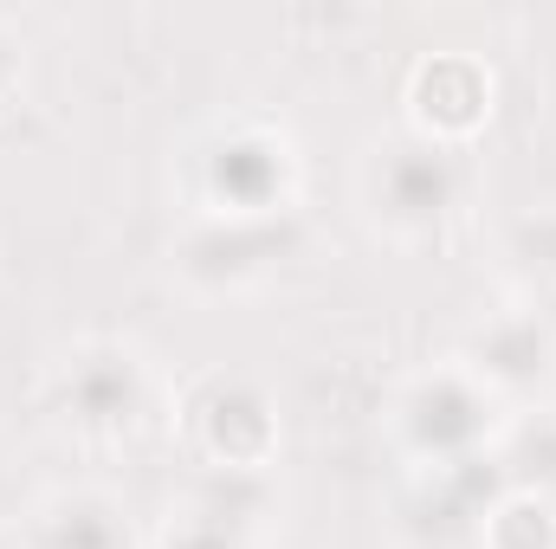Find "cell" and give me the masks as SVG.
Returning <instances> with one entry per match:
<instances>
[{
  "label": "cell",
  "mask_w": 556,
  "mask_h": 549,
  "mask_svg": "<svg viewBox=\"0 0 556 549\" xmlns=\"http://www.w3.org/2000/svg\"><path fill=\"white\" fill-rule=\"evenodd\" d=\"M273 498H266V478L260 472H220V465H207V478L194 485V518H207V524H220V531H233V537H247V524L266 511Z\"/></svg>",
  "instance_id": "obj_9"
},
{
  "label": "cell",
  "mask_w": 556,
  "mask_h": 549,
  "mask_svg": "<svg viewBox=\"0 0 556 549\" xmlns=\"http://www.w3.org/2000/svg\"><path fill=\"white\" fill-rule=\"evenodd\" d=\"M168 549H247V537H233V531H220V524H207V518H181V531H168Z\"/></svg>",
  "instance_id": "obj_11"
},
{
  "label": "cell",
  "mask_w": 556,
  "mask_h": 549,
  "mask_svg": "<svg viewBox=\"0 0 556 549\" xmlns=\"http://www.w3.org/2000/svg\"><path fill=\"white\" fill-rule=\"evenodd\" d=\"M194 446L220 472H260L278 446V426H273V413H266V401L247 382H227L220 375V382H207L194 395Z\"/></svg>",
  "instance_id": "obj_1"
},
{
  "label": "cell",
  "mask_w": 556,
  "mask_h": 549,
  "mask_svg": "<svg viewBox=\"0 0 556 549\" xmlns=\"http://www.w3.org/2000/svg\"><path fill=\"white\" fill-rule=\"evenodd\" d=\"M39 549H130V537H124V518L104 498H65V505L46 511Z\"/></svg>",
  "instance_id": "obj_8"
},
{
  "label": "cell",
  "mask_w": 556,
  "mask_h": 549,
  "mask_svg": "<svg viewBox=\"0 0 556 549\" xmlns=\"http://www.w3.org/2000/svg\"><path fill=\"white\" fill-rule=\"evenodd\" d=\"M453 155L440 142H402L376 168V201L395 227H433L453 207Z\"/></svg>",
  "instance_id": "obj_2"
},
{
  "label": "cell",
  "mask_w": 556,
  "mask_h": 549,
  "mask_svg": "<svg viewBox=\"0 0 556 549\" xmlns=\"http://www.w3.org/2000/svg\"><path fill=\"white\" fill-rule=\"evenodd\" d=\"M181 266L194 278H247V272H260L266 266V240H260V227L253 220H214V227H201L188 246H181Z\"/></svg>",
  "instance_id": "obj_7"
},
{
  "label": "cell",
  "mask_w": 556,
  "mask_h": 549,
  "mask_svg": "<svg viewBox=\"0 0 556 549\" xmlns=\"http://www.w3.org/2000/svg\"><path fill=\"white\" fill-rule=\"evenodd\" d=\"M485 98H492V85L472 59H427L415 72V111L440 137H466L485 117Z\"/></svg>",
  "instance_id": "obj_6"
},
{
  "label": "cell",
  "mask_w": 556,
  "mask_h": 549,
  "mask_svg": "<svg viewBox=\"0 0 556 549\" xmlns=\"http://www.w3.org/2000/svg\"><path fill=\"white\" fill-rule=\"evenodd\" d=\"M285 175H291L285 142H273L266 130H233V137H220V149L207 155L214 201H227V207H233V220L266 214L278 194H285Z\"/></svg>",
  "instance_id": "obj_3"
},
{
  "label": "cell",
  "mask_w": 556,
  "mask_h": 549,
  "mask_svg": "<svg viewBox=\"0 0 556 549\" xmlns=\"http://www.w3.org/2000/svg\"><path fill=\"white\" fill-rule=\"evenodd\" d=\"M408 433H415L420 452H433L440 465H446V459H466V452L479 446V433H485V401H479V388L459 382V375L420 382L415 401H408Z\"/></svg>",
  "instance_id": "obj_4"
},
{
  "label": "cell",
  "mask_w": 556,
  "mask_h": 549,
  "mask_svg": "<svg viewBox=\"0 0 556 549\" xmlns=\"http://www.w3.org/2000/svg\"><path fill=\"white\" fill-rule=\"evenodd\" d=\"M65 408L85 426H130L142 408V369L124 349H85L65 375Z\"/></svg>",
  "instance_id": "obj_5"
},
{
  "label": "cell",
  "mask_w": 556,
  "mask_h": 549,
  "mask_svg": "<svg viewBox=\"0 0 556 549\" xmlns=\"http://www.w3.org/2000/svg\"><path fill=\"white\" fill-rule=\"evenodd\" d=\"M0 78H7V39H0Z\"/></svg>",
  "instance_id": "obj_12"
},
{
  "label": "cell",
  "mask_w": 556,
  "mask_h": 549,
  "mask_svg": "<svg viewBox=\"0 0 556 549\" xmlns=\"http://www.w3.org/2000/svg\"><path fill=\"white\" fill-rule=\"evenodd\" d=\"M551 317H556V310H551Z\"/></svg>",
  "instance_id": "obj_13"
},
{
  "label": "cell",
  "mask_w": 556,
  "mask_h": 549,
  "mask_svg": "<svg viewBox=\"0 0 556 549\" xmlns=\"http://www.w3.org/2000/svg\"><path fill=\"white\" fill-rule=\"evenodd\" d=\"M479 356H485L479 369H485L492 382H538V375L551 369V336H544L538 323H498Z\"/></svg>",
  "instance_id": "obj_10"
}]
</instances>
